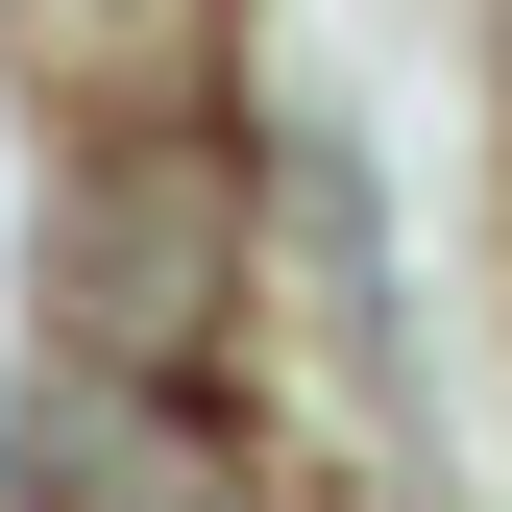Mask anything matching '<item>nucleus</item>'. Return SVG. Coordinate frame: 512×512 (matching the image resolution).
I'll return each mask as SVG.
<instances>
[{
	"label": "nucleus",
	"instance_id": "f257e3e1",
	"mask_svg": "<svg viewBox=\"0 0 512 512\" xmlns=\"http://www.w3.org/2000/svg\"><path fill=\"white\" fill-rule=\"evenodd\" d=\"M244 317V147L220 122H122L74 171V366L98 391H196Z\"/></svg>",
	"mask_w": 512,
	"mask_h": 512
},
{
	"label": "nucleus",
	"instance_id": "f03ea898",
	"mask_svg": "<svg viewBox=\"0 0 512 512\" xmlns=\"http://www.w3.org/2000/svg\"><path fill=\"white\" fill-rule=\"evenodd\" d=\"M49 512H269V488H244L220 391H98V366H49Z\"/></svg>",
	"mask_w": 512,
	"mask_h": 512
}]
</instances>
